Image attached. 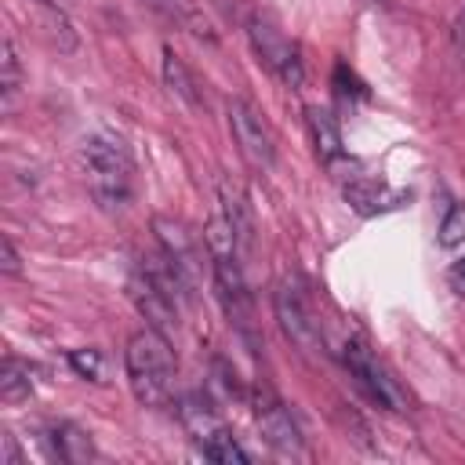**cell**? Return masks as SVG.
Here are the masks:
<instances>
[{"mask_svg": "<svg viewBox=\"0 0 465 465\" xmlns=\"http://www.w3.org/2000/svg\"><path fill=\"white\" fill-rule=\"evenodd\" d=\"M447 287L454 294H465V258H458L450 269H447Z\"/></svg>", "mask_w": 465, "mask_h": 465, "instance_id": "cell-25", "label": "cell"}, {"mask_svg": "<svg viewBox=\"0 0 465 465\" xmlns=\"http://www.w3.org/2000/svg\"><path fill=\"white\" fill-rule=\"evenodd\" d=\"M47 440H51V447H54V458L65 461V465H84V461L94 458L91 436H87L80 425H73V421L51 425V429H47Z\"/></svg>", "mask_w": 465, "mask_h": 465, "instance_id": "cell-12", "label": "cell"}, {"mask_svg": "<svg viewBox=\"0 0 465 465\" xmlns=\"http://www.w3.org/2000/svg\"><path fill=\"white\" fill-rule=\"evenodd\" d=\"M254 421H258L265 443H269L276 454H283V458H298V454H302V432H298L291 411H287L265 385L254 389Z\"/></svg>", "mask_w": 465, "mask_h": 465, "instance_id": "cell-4", "label": "cell"}, {"mask_svg": "<svg viewBox=\"0 0 465 465\" xmlns=\"http://www.w3.org/2000/svg\"><path fill=\"white\" fill-rule=\"evenodd\" d=\"M153 232H156V240H160V247L193 276V269H196V258H200V251H196V240H193V232H189V225L185 222H178V218H171V214H156L153 218Z\"/></svg>", "mask_w": 465, "mask_h": 465, "instance_id": "cell-10", "label": "cell"}, {"mask_svg": "<svg viewBox=\"0 0 465 465\" xmlns=\"http://www.w3.org/2000/svg\"><path fill=\"white\" fill-rule=\"evenodd\" d=\"M436 240H440V247H458V243H465V203H454V207L443 214Z\"/></svg>", "mask_w": 465, "mask_h": 465, "instance_id": "cell-19", "label": "cell"}, {"mask_svg": "<svg viewBox=\"0 0 465 465\" xmlns=\"http://www.w3.org/2000/svg\"><path fill=\"white\" fill-rule=\"evenodd\" d=\"M305 120H309V134H312V145H316V156L320 163H334L341 156V131H338V120L320 109V105H309L305 109Z\"/></svg>", "mask_w": 465, "mask_h": 465, "instance_id": "cell-13", "label": "cell"}, {"mask_svg": "<svg viewBox=\"0 0 465 465\" xmlns=\"http://www.w3.org/2000/svg\"><path fill=\"white\" fill-rule=\"evenodd\" d=\"M341 360L349 367V374L360 381V389L378 403V407H389V411H407V392L396 385V378L378 363V356L360 341V338H349L345 349H341Z\"/></svg>", "mask_w": 465, "mask_h": 465, "instance_id": "cell-3", "label": "cell"}, {"mask_svg": "<svg viewBox=\"0 0 465 465\" xmlns=\"http://www.w3.org/2000/svg\"><path fill=\"white\" fill-rule=\"evenodd\" d=\"M0 443H4V465H18V461H22V454H18V447H15V436H11V432H4V436H0Z\"/></svg>", "mask_w": 465, "mask_h": 465, "instance_id": "cell-26", "label": "cell"}, {"mask_svg": "<svg viewBox=\"0 0 465 465\" xmlns=\"http://www.w3.org/2000/svg\"><path fill=\"white\" fill-rule=\"evenodd\" d=\"M218 200H222V214L232 222L236 236H240V243H251V232H254V225H251V211H247V200H243V193H240L236 185L222 182V185H218Z\"/></svg>", "mask_w": 465, "mask_h": 465, "instance_id": "cell-15", "label": "cell"}, {"mask_svg": "<svg viewBox=\"0 0 465 465\" xmlns=\"http://www.w3.org/2000/svg\"><path fill=\"white\" fill-rule=\"evenodd\" d=\"M33 392V367L18 356H7L0 367V400L4 403H22Z\"/></svg>", "mask_w": 465, "mask_h": 465, "instance_id": "cell-14", "label": "cell"}, {"mask_svg": "<svg viewBox=\"0 0 465 465\" xmlns=\"http://www.w3.org/2000/svg\"><path fill=\"white\" fill-rule=\"evenodd\" d=\"M127 294H131V302H134V309L149 320V327H156V331H167V327H174V302L145 276V272H138V276H131V283H127Z\"/></svg>", "mask_w": 465, "mask_h": 465, "instance_id": "cell-8", "label": "cell"}, {"mask_svg": "<svg viewBox=\"0 0 465 465\" xmlns=\"http://www.w3.org/2000/svg\"><path fill=\"white\" fill-rule=\"evenodd\" d=\"M124 363H127V378H131V392L138 403L145 407H160L171 400V378H174V352L163 338V331L145 327L138 334L127 338L124 349Z\"/></svg>", "mask_w": 465, "mask_h": 465, "instance_id": "cell-1", "label": "cell"}, {"mask_svg": "<svg viewBox=\"0 0 465 465\" xmlns=\"http://www.w3.org/2000/svg\"><path fill=\"white\" fill-rule=\"evenodd\" d=\"M145 4L156 7V11H163V15H171V18H182L185 25H193V33H203L207 29V22H200L193 0H145Z\"/></svg>", "mask_w": 465, "mask_h": 465, "instance_id": "cell-20", "label": "cell"}, {"mask_svg": "<svg viewBox=\"0 0 465 465\" xmlns=\"http://www.w3.org/2000/svg\"><path fill=\"white\" fill-rule=\"evenodd\" d=\"M80 167L87 171L91 196L102 207H124L131 196V156L120 138L91 134L80 142Z\"/></svg>", "mask_w": 465, "mask_h": 465, "instance_id": "cell-2", "label": "cell"}, {"mask_svg": "<svg viewBox=\"0 0 465 465\" xmlns=\"http://www.w3.org/2000/svg\"><path fill=\"white\" fill-rule=\"evenodd\" d=\"M178 418H182V425L189 429V436H193L196 443H207L211 436H218V432L225 429V421L214 414V407H211L207 396H200V392H185V396L178 400Z\"/></svg>", "mask_w": 465, "mask_h": 465, "instance_id": "cell-11", "label": "cell"}, {"mask_svg": "<svg viewBox=\"0 0 465 465\" xmlns=\"http://www.w3.org/2000/svg\"><path fill=\"white\" fill-rule=\"evenodd\" d=\"M345 200H349L352 211H360V214H385V211L403 207V203L411 200V193L389 189V185H381V182H363V178H356V182L345 185Z\"/></svg>", "mask_w": 465, "mask_h": 465, "instance_id": "cell-9", "label": "cell"}, {"mask_svg": "<svg viewBox=\"0 0 465 465\" xmlns=\"http://www.w3.org/2000/svg\"><path fill=\"white\" fill-rule=\"evenodd\" d=\"M0 265H4V272H7V276H18V272H22V265H18V251H15L11 236H4V240H0Z\"/></svg>", "mask_w": 465, "mask_h": 465, "instance_id": "cell-23", "label": "cell"}, {"mask_svg": "<svg viewBox=\"0 0 465 465\" xmlns=\"http://www.w3.org/2000/svg\"><path fill=\"white\" fill-rule=\"evenodd\" d=\"M44 4H47V7H65L69 0H44Z\"/></svg>", "mask_w": 465, "mask_h": 465, "instance_id": "cell-28", "label": "cell"}, {"mask_svg": "<svg viewBox=\"0 0 465 465\" xmlns=\"http://www.w3.org/2000/svg\"><path fill=\"white\" fill-rule=\"evenodd\" d=\"M203 447V458H211V461H222V465H247L251 458H247V450L232 440V432L229 429H222L218 436H211L207 443H200Z\"/></svg>", "mask_w": 465, "mask_h": 465, "instance_id": "cell-18", "label": "cell"}, {"mask_svg": "<svg viewBox=\"0 0 465 465\" xmlns=\"http://www.w3.org/2000/svg\"><path fill=\"white\" fill-rule=\"evenodd\" d=\"M229 127H232V138L240 145V156L251 167H258V171L272 167V138H269L262 116L251 109V102H243V98L229 102Z\"/></svg>", "mask_w": 465, "mask_h": 465, "instance_id": "cell-5", "label": "cell"}, {"mask_svg": "<svg viewBox=\"0 0 465 465\" xmlns=\"http://www.w3.org/2000/svg\"><path fill=\"white\" fill-rule=\"evenodd\" d=\"M251 40H254V51L262 54V62L287 84V87H302L305 73H302V58H298V47L287 44L269 22L262 18H251Z\"/></svg>", "mask_w": 465, "mask_h": 465, "instance_id": "cell-6", "label": "cell"}, {"mask_svg": "<svg viewBox=\"0 0 465 465\" xmlns=\"http://www.w3.org/2000/svg\"><path fill=\"white\" fill-rule=\"evenodd\" d=\"M69 367L87 378V381H102V352L98 349H69Z\"/></svg>", "mask_w": 465, "mask_h": 465, "instance_id": "cell-21", "label": "cell"}, {"mask_svg": "<svg viewBox=\"0 0 465 465\" xmlns=\"http://www.w3.org/2000/svg\"><path fill=\"white\" fill-rule=\"evenodd\" d=\"M163 84H167V87H171V94H178L185 105H200L196 84H193V76H189L185 62H182L171 47H163Z\"/></svg>", "mask_w": 465, "mask_h": 465, "instance_id": "cell-16", "label": "cell"}, {"mask_svg": "<svg viewBox=\"0 0 465 465\" xmlns=\"http://www.w3.org/2000/svg\"><path fill=\"white\" fill-rule=\"evenodd\" d=\"M450 36H454V47L465 54V4H461L458 18H454V29H450Z\"/></svg>", "mask_w": 465, "mask_h": 465, "instance_id": "cell-27", "label": "cell"}, {"mask_svg": "<svg viewBox=\"0 0 465 465\" xmlns=\"http://www.w3.org/2000/svg\"><path fill=\"white\" fill-rule=\"evenodd\" d=\"M0 65H4L0 87H4V94H15V87H18V58H15V44H11V40H4V58H0Z\"/></svg>", "mask_w": 465, "mask_h": 465, "instance_id": "cell-22", "label": "cell"}, {"mask_svg": "<svg viewBox=\"0 0 465 465\" xmlns=\"http://www.w3.org/2000/svg\"><path fill=\"white\" fill-rule=\"evenodd\" d=\"M272 305H276V320H280L283 334H287L302 352H312L316 341H320V334H316V323L309 320V309H305L302 294H298L291 283H280Z\"/></svg>", "mask_w": 465, "mask_h": 465, "instance_id": "cell-7", "label": "cell"}, {"mask_svg": "<svg viewBox=\"0 0 465 465\" xmlns=\"http://www.w3.org/2000/svg\"><path fill=\"white\" fill-rule=\"evenodd\" d=\"M214 374H218V385H222L229 396H240V381H236V374H232V367H229L225 360H214Z\"/></svg>", "mask_w": 465, "mask_h": 465, "instance_id": "cell-24", "label": "cell"}, {"mask_svg": "<svg viewBox=\"0 0 465 465\" xmlns=\"http://www.w3.org/2000/svg\"><path fill=\"white\" fill-rule=\"evenodd\" d=\"M203 243H207V251H211V262H214V258H236L240 236H236V229H232V222H229L225 214H214V218L203 225Z\"/></svg>", "mask_w": 465, "mask_h": 465, "instance_id": "cell-17", "label": "cell"}]
</instances>
